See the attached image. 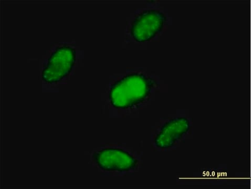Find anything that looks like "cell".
Wrapping results in <instances>:
<instances>
[{
	"label": "cell",
	"mask_w": 251,
	"mask_h": 189,
	"mask_svg": "<svg viewBox=\"0 0 251 189\" xmlns=\"http://www.w3.org/2000/svg\"><path fill=\"white\" fill-rule=\"evenodd\" d=\"M152 86L151 79L143 74L127 75L112 85L109 96L110 103L118 109L134 107L143 102Z\"/></svg>",
	"instance_id": "6da1fadb"
},
{
	"label": "cell",
	"mask_w": 251,
	"mask_h": 189,
	"mask_svg": "<svg viewBox=\"0 0 251 189\" xmlns=\"http://www.w3.org/2000/svg\"><path fill=\"white\" fill-rule=\"evenodd\" d=\"M76 60V51L70 47H58L51 54L47 66L42 71L43 81L53 84L68 76Z\"/></svg>",
	"instance_id": "7a4b0ae2"
},
{
	"label": "cell",
	"mask_w": 251,
	"mask_h": 189,
	"mask_svg": "<svg viewBox=\"0 0 251 189\" xmlns=\"http://www.w3.org/2000/svg\"><path fill=\"white\" fill-rule=\"evenodd\" d=\"M166 19L165 14L159 10L144 11L132 22V37L140 43L151 40L163 28Z\"/></svg>",
	"instance_id": "3957f363"
},
{
	"label": "cell",
	"mask_w": 251,
	"mask_h": 189,
	"mask_svg": "<svg viewBox=\"0 0 251 189\" xmlns=\"http://www.w3.org/2000/svg\"><path fill=\"white\" fill-rule=\"evenodd\" d=\"M94 157L100 168L107 171H128L135 168L137 163L128 152L117 148L102 149Z\"/></svg>",
	"instance_id": "277c9868"
},
{
	"label": "cell",
	"mask_w": 251,
	"mask_h": 189,
	"mask_svg": "<svg viewBox=\"0 0 251 189\" xmlns=\"http://www.w3.org/2000/svg\"><path fill=\"white\" fill-rule=\"evenodd\" d=\"M189 121L184 118H176L166 122L157 135L155 143L160 148H168L173 146L189 128Z\"/></svg>",
	"instance_id": "5b68a950"
}]
</instances>
